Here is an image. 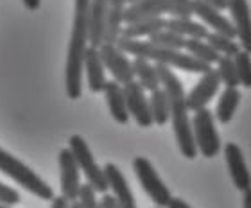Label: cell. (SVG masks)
Returning a JSON list of instances; mask_svg holds the SVG:
<instances>
[{
    "instance_id": "cell-40",
    "label": "cell",
    "mask_w": 251,
    "mask_h": 208,
    "mask_svg": "<svg viewBox=\"0 0 251 208\" xmlns=\"http://www.w3.org/2000/svg\"><path fill=\"white\" fill-rule=\"evenodd\" d=\"M135 2H138V0H126V4H135Z\"/></svg>"
},
{
    "instance_id": "cell-4",
    "label": "cell",
    "mask_w": 251,
    "mask_h": 208,
    "mask_svg": "<svg viewBox=\"0 0 251 208\" xmlns=\"http://www.w3.org/2000/svg\"><path fill=\"white\" fill-rule=\"evenodd\" d=\"M0 171L4 172V174H7L11 180H15L20 187H24L25 190L32 192L34 196H38V198H42V199H47V201H52V198H54L52 188L49 187L42 178L36 176V172L31 171L24 161L15 158L11 153L4 151L2 147H0Z\"/></svg>"
},
{
    "instance_id": "cell-14",
    "label": "cell",
    "mask_w": 251,
    "mask_h": 208,
    "mask_svg": "<svg viewBox=\"0 0 251 208\" xmlns=\"http://www.w3.org/2000/svg\"><path fill=\"white\" fill-rule=\"evenodd\" d=\"M173 13V4L171 0H138L135 4H127L122 15V20L127 24L146 18H154V16H163Z\"/></svg>"
},
{
    "instance_id": "cell-37",
    "label": "cell",
    "mask_w": 251,
    "mask_h": 208,
    "mask_svg": "<svg viewBox=\"0 0 251 208\" xmlns=\"http://www.w3.org/2000/svg\"><path fill=\"white\" fill-rule=\"evenodd\" d=\"M242 194H244L242 196V208H251V187Z\"/></svg>"
},
{
    "instance_id": "cell-7",
    "label": "cell",
    "mask_w": 251,
    "mask_h": 208,
    "mask_svg": "<svg viewBox=\"0 0 251 208\" xmlns=\"http://www.w3.org/2000/svg\"><path fill=\"white\" fill-rule=\"evenodd\" d=\"M133 171H135L138 182H140L142 188L146 190V194L151 198V201L156 205V208H165L171 201V190L167 185L162 182V178L158 176L156 169L152 167V163L147 158H135L133 160Z\"/></svg>"
},
{
    "instance_id": "cell-24",
    "label": "cell",
    "mask_w": 251,
    "mask_h": 208,
    "mask_svg": "<svg viewBox=\"0 0 251 208\" xmlns=\"http://www.w3.org/2000/svg\"><path fill=\"white\" fill-rule=\"evenodd\" d=\"M185 49H187V54H190L192 57H196L198 61H203L206 65H214V63L219 61L221 54L215 51L214 47H210L204 40H194V38H188L187 43H185Z\"/></svg>"
},
{
    "instance_id": "cell-27",
    "label": "cell",
    "mask_w": 251,
    "mask_h": 208,
    "mask_svg": "<svg viewBox=\"0 0 251 208\" xmlns=\"http://www.w3.org/2000/svg\"><path fill=\"white\" fill-rule=\"evenodd\" d=\"M147 42L152 43V45H156V47H162V49H173V51H181V49H185L187 38L179 36V34H176V32H173V31H167V29H163V31L151 34Z\"/></svg>"
},
{
    "instance_id": "cell-26",
    "label": "cell",
    "mask_w": 251,
    "mask_h": 208,
    "mask_svg": "<svg viewBox=\"0 0 251 208\" xmlns=\"http://www.w3.org/2000/svg\"><path fill=\"white\" fill-rule=\"evenodd\" d=\"M204 42L208 43L210 47H214L221 56L233 57L237 52L241 51V45H239L235 40H231V38H228V36H223L219 32H208L206 38H204Z\"/></svg>"
},
{
    "instance_id": "cell-8",
    "label": "cell",
    "mask_w": 251,
    "mask_h": 208,
    "mask_svg": "<svg viewBox=\"0 0 251 208\" xmlns=\"http://www.w3.org/2000/svg\"><path fill=\"white\" fill-rule=\"evenodd\" d=\"M99 54L104 68L113 76V81H117L119 84H126L129 83V81H135L133 65L127 59L126 52H122L117 45L102 43L99 47Z\"/></svg>"
},
{
    "instance_id": "cell-2",
    "label": "cell",
    "mask_w": 251,
    "mask_h": 208,
    "mask_svg": "<svg viewBox=\"0 0 251 208\" xmlns=\"http://www.w3.org/2000/svg\"><path fill=\"white\" fill-rule=\"evenodd\" d=\"M74 22L68 43L65 90L70 99H79L83 90V56L88 47L90 29V0H74Z\"/></svg>"
},
{
    "instance_id": "cell-3",
    "label": "cell",
    "mask_w": 251,
    "mask_h": 208,
    "mask_svg": "<svg viewBox=\"0 0 251 208\" xmlns=\"http://www.w3.org/2000/svg\"><path fill=\"white\" fill-rule=\"evenodd\" d=\"M126 54H131L135 57H144V59H151L156 61V65H165V67H176L179 70H187L194 74H204L208 72L210 65L203 61H198L196 57L190 54H185L181 51H173V49H162L156 47L149 42H142V40H131V38L121 36L115 43Z\"/></svg>"
},
{
    "instance_id": "cell-23",
    "label": "cell",
    "mask_w": 251,
    "mask_h": 208,
    "mask_svg": "<svg viewBox=\"0 0 251 208\" xmlns=\"http://www.w3.org/2000/svg\"><path fill=\"white\" fill-rule=\"evenodd\" d=\"M241 103V92L237 88H225L219 97L217 108H215V119L221 124H228L237 111V106Z\"/></svg>"
},
{
    "instance_id": "cell-33",
    "label": "cell",
    "mask_w": 251,
    "mask_h": 208,
    "mask_svg": "<svg viewBox=\"0 0 251 208\" xmlns=\"http://www.w3.org/2000/svg\"><path fill=\"white\" fill-rule=\"evenodd\" d=\"M99 208H119V205H117L115 198H113L111 194L106 192L104 196H102V199H100Z\"/></svg>"
},
{
    "instance_id": "cell-20",
    "label": "cell",
    "mask_w": 251,
    "mask_h": 208,
    "mask_svg": "<svg viewBox=\"0 0 251 208\" xmlns=\"http://www.w3.org/2000/svg\"><path fill=\"white\" fill-rule=\"evenodd\" d=\"M165 18L162 16H154V18H146V20H138L133 22V24H127V26L122 29L121 36L131 38V40H138L142 36H151L154 32H160L165 29Z\"/></svg>"
},
{
    "instance_id": "cell-15",
    "label": "cell",
    "mask_w": 251,
    "mask_h": 208,
    "mask_svg": "<svg viewBox=\"0 0 251 208\" xmlns=\"http://www.w3.org/2000/svg\"><path fill=\"white\" fill-rule=\"evenodd\" d=\"M102 171H104L106 182H108V188L111 190V196L115 198L119 208H136L135 196L131 192L129 183L121 169L115 163H106Z\"/></svg>"
},
{
    "instance_id": "cell-31",
    "label": "cell",
    "mask_w": 251,
    "mask_h": 208,
    "mask_svg": "<svg viewBox=\"0 0 251 208\" xmlns=\"http://www.w3.org/2000/svg\"><path fill=\"white\" fill-rule=\"evenodd\" d=\"M173 4V13L171 15L176 18H190L192 16V5L190 0H171Z\"/></svg>"
},
{
    "instance_id": "cell-12",
    "label": "cell",
    "mask_w": 251,
    "mask_h": 208,
    "mask_svg": "<svg viewBox=\"0 0 251 208\" xmlns=\"http://www.w3.org/2000/svg\"><path fill=\"white\" fill-rule=\"evenodd\" d=\"M190 5H192V15L201 18L204 26L212 27L214 32H219V34L231 38V40L237 38L235 27H233L231 20L221 15V11L215 9L212 4L204 2V0H190Z\"/></svg>"
},
{
    "instance_id": "cell-36",
    "label": "cell",
    "mask_w": 251,
    "mask_h": 208,
    "mask_svg": "<svg viewBox=\"0 0 251 208\" xmlns=\"http://www.w3.org/2000/svg\"><path fill=\"white\" fill-rule=\"evenodd\" d=\"M204 2H208V4H212L215 7V9H228V0H204Z\"/></svg>"
},
{
    "instance_id": "cell-13",
    "label": "cell",
    "mask_w": 251,
    "mask_h": 208,
    "mask_svg": "<svg viewBox=\"0 0 251 208\" xmlns=\"http://www.w3.org/2000/svg\"><path fill=\"white\" fill-rule=\"evenodd\" d=\"M228 9L231 13V24L235 27L241 51L251 54V9L248 0H228Z\"/></svg>"
},
{
    "instance_id": "cell-5",
    "label": "cell",
    "mask_w": 251,
    "mask_h": 208,
    "mask_svg": "<svg viewBox=\"0 0 251 208\" xmlns=\"http://www.w3.org/2000/svg\"><path fill=\"white\" fill-rule=\"evenodd\" d=\"M68 149L72 151L74 158L77 161L79 171L83 172L84 178H86V183H90L92 187L95 188V192L106 194L110 188H108V182H106L104 171L97 165L94 155L90 151L88 144L84 142L83 136L74 135L70 136V142H68Z\"/></svg>"
},
{
    "instance_id": "cell-17",
    "label": "cell",
    "mask_w": 251,
    "mask_h": 208,
    "mask_svg": "<svg viewBox=\"0 0 251 208\" xmlns=\"http://www.w3.org/2000/svg\"><path fill=\"white\" fill-rule=\"evenodd\" d=\"M83 70L86 72V83H88V88L94 92V94H99L102 92L108 83L106 79V68L102 65V59H100L99 49L97 47H88L84 49V56H83Z\"/></svg>"
},
{
    "instance_id": "cell-39",
    "label": "cell",
    "mask_w": 251,
    "mask_h": 208,
    "mask_svg": "<svg viewBox=\"0 0 251 208\" xmlns=\"http://www.w3.org/2000/svg\"><path fill=\"white\" fill-rule=\"evenodd\" d=\"M70 208H81V207H79L77 201H72V203H70Z\"/></svg>"
},
{
    "instance_id": "cell-6",
    "label": "cell",
    "mask_w": 251,
    "mask_h": 208,
    "mask_svg": "<svg viewBox=\"0 0 251 208\" xmlns=\"http://www.w3.org/2000/svg\"><path fill=\"white\" fill-rule=\"evenodd\" d=\"M192 135L198 151L204 158H214L221 149V136L215 130L214 113L208 108H201L194 111L192 119Z\"/></svg>"
},
{
    "instance_id": "cell-30",
    "label": "cell",
    "mask_w": 251,
    "mask_h": 208,
    "mask_svg": "<svg viewBox=\"0 0 251 208\" xmlns=\"http://www.w3.org/2000/svg\"><path fill=\"white\" fill-rule=\"evenodd\" d=\"M77 203L81 208H99V201H97V192L90 183H84L79 188L77 194Z\"/></svg>"
},
{
    "instance_id": "cell-29",
    "label": "cell",
    "mask_w": 251,
    "mask_h": 208,
    "mask_svg": "<svg viewBox=\"0 0 251 208\" xmlns=\"http://www.w3.org/2000/svg\"><path fill=\"white\" fill-rule=\"evenodd\" d=\"M233 61H235L239 84H242L244 88H251V54L246 51H239L233 56Z\"/></svg>"
},
{
    "instance_id": "cell-28",
    "label": "cell",
    "mask_w": 251,
    "mask_h": 208,
    "mask_svg": "<svg viewBox=\"0 0 251 208\" xmlns=\"http://www.w3.org/2000/svg\"><path fill=\"white\" fill-rule=\"evenodd\" d=\"M215 70L219 74L221 83L225 84L226 88H237V86H239V78H237V68H235L233 57L221 56Z\"/></svg>"
},
{
    "instance_id": "cell-25",
    "label": "cell",
    "mask_w": 251,
    "mask_h": 208,
    "mask_svg": "<svg viewBox=\"0 0 251 208\" xmlns=\"http://www.w3.org/2000/svg\"><path fill=\"white\" fill-rule=\"evenodd\" d=\"M149 109H151L152 124L156 122L158 126H163L169 122V101H167V94H165L163 88H158L154 92H151Z\"/></svg>"
},
{
    "instance_id": "cell-38",
    "label": "cell",
    "mask_w": 251,
    "mask_h": 208,
    "mask_svg": "<svg viewBox=\"0 0 251 208\" xmlns=\"http://www.w3.org/2000/svg\"><path fill=\"white\" fill-rule=\"evenodd\" d=\"M22 2H24V5H25L27 9H31V11L38 9L40 4H42V0H22Z\"/></svg>"
},
{
    "instance_id": "cell-22",
    "label": "cell",
    "mask_w": 251,
    "mask_h": 208,
    "mask_svg": "<svg viewBox=\"0 0 251 208\" xmlns=\"http://www.w3.org/2000/svg\"><path fill=\"white\" fill-rule=\"evenodd\" d=\"M165 29L167 31H173L176 34L183 38H194V40H204L206 34H208V29L204 24H199V22H194L190 18H171V20L165 22Z\"/></svg>"
},
{
    "instance_id": "cell-18",
    "label": "cell",
    "mask_w": 251,
    "mask_h": 208,
    "mask_svg": "<svg viewBox=\"0 0 251 208\" xmlns=\"http://www.w3.org/2000/svg\"><path fill=\"white\" fill-rule=\"evenodd\" d=\"M110 0H90V29L88 45L99 49L104 43L106 15H108Z\"/></svg>"
},
{
    "instance_id": "cell-35",
    "label": "cell",
    "mask_w": 251,
    "mask_h": 208,
    "mask_svg": "<svg viewBox=\"0 0 251 208\" xmlns=\"http://www.w3.org/2000/svg\"><path fill=\"white\" fill-rule=\"evenodd\" d=\"M167 208H190V205L185 203L183 199H179V198H171Z\"/></svg>"
},
{
    "instance_id": "cell-34",
    "label": "cell",
    "mask_w": 251,
    "mask_h": 208,
    "mask_svg": "<svg viewBox=\"0 0 251 208\" xmlns=\"http://www.w3.org/2000/svg\"><path fill=\"white\" fill-rule=\"evenodd\" d=\"M50 208H70V201L65 199L63 196H58V198H52Z\"/></svg>"
},
{
    "instance_id": "cell-11",
    "label": "cell",
    "mask_w": 251,
    "mask_h": 208,
    "mask_svg": "<svg viewBox=\"0 0 251 208\" xmlns=\"http://www.w3.org/2000/svg\"><path fill=\"white\" fill-rule=\"evenodd\" d=\"M219 86L221 79L215 68H210L208 72L201 74V79L198 81V84L190 90V94L185 95L188 111H198L201 108H206V104L219 92Z\"/></svg>"
},
{
    "instance_id": "cell-21",
    "label": "cell",
    "mask_w": 251,
    "mask_h": 208,
    "mask_svg": "<svg viewBox=\"0 0 251 208\" xmlns=\"http://www.w3.org/2000/svg\"><path fill=\"white\" fill-rule=\"evenodd\" d=\"M133 72H135V78L138 79V83L144 90H149V92H154V90L162 88L160 84V78H158L156 72V65H151L149 59H144V57H135L133 61Z\"/></svg>"
},
{
    "instance_id": "cell-1",
    "label": "cell",
    "mask_w": 251,
    "mask_h": 208,
    "mask_svg": "<svg viewBox=\"0 0 251 208\" xmlns=\"http://www.w3.org/2000/svg\"><path fill=\"white\" fill-rule=\"evenodd\" d=\"M156 72L160 78V84L165 90L169 101V119L173 120V130L176 135V142L181 155L188 160H194L198 156V147L194 142L192 135V122L188 117L187 101H185L183 84L176 78V74L171 70V67L156 65Z\"/></svg>"
},
{
    "instance_id": "cell-19",
    "label": "cell",
    "mask_w": 251,
    "mask_h": 208,
    "mask_svg": "<svg viewBox=\"0 0 251 208\" xmlns=\"http://www.w3.org/2000/svg\"><path fill=\"white\" fill-rule=\"evenodd\" d=\"M102 92H104L106 103H108L111 117H113L119 124H127V120H129V111H127V106H126V97H124L122 84H119L117 81L111 79V81L106 83Z\"/></svg>"
},
{
    "instance_id": "cell-9",
    "label": "cell",
    "mask_w": 251,
    "mask_h": 208,
    "mask_svg": "<svg viewBox=\"0 0 251 208\" xmlns=\"http://www.w3.org/2000/svg\"><path fill=\"white\" fill-rule=\"evenodd\" d=\"M126 97V106L129 111V117L135 119V122L140 128H149L152 126L151 109H149V99L146 97V90L142 88L138 81H129L122 84Z\"/></svg>"
},
{
    "instance_id": "cell-10",
    "label": "cell",
    "mask_w": 251,
    "mask_h": 208,
    "mask_svg": "<svg viewBox=\"0 0 251 208\" xmlns=\"http://www.w3.org/2000/svg\"><path fill=\"white\" fill-rule=\"evenodd\" d=\"M59 172H61V196L70 203L77 201V194L81 188V171L70 149H61L58 156Z\"/></svg>"
},
{
    "instance_id": "cell-16",
    "label": "cell",
    "mask_w": 251,
    "mask_h": 208,
    "mask_svg": "<svg viewBox=\"0 0 251 208\" xmlns=\"http://www.w3.org/2000/svg\"><path fill=\"white\" fill-rule=\"evenodd\" d=\"M225 158H226V165H228V171H230V176L233 180V185H235L239 190H248L251 187V172L246 165V160H244V155H242L241 147L230 142L225 146Z\"/></svg>"
},
{
    "instance_id": "cell-32",
    "label": "cell",
    "mask_w": 251,
    "mask_h": 208,
    "mask_svg": "<svg viewBox=\"0 0 251 208\" xmlns=\"http://www.w3.org/2000/svg\"><path fill=\"white\" fill-rule=\"evenodd\" d=\"M0 203L2 205H18L20 203V194L13 190L11 187L0 183Z\"/></svg>"
},
{
    "instance_id": "cell-41",
    "label": "cell",
    "mask_w": 251,
    "mask_h": 208,
    "mask_svg": "<svg viewBox=\"0 0 251 208\" xmlns=\"http://www.w3.org/2000/svg\"><path fill=\"white\" fill-rule=\"evenodd\" d=\"M0 208H9V207H7V205H2V203H0Z\"/></svg>"
}]
</instances>
